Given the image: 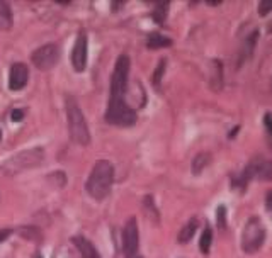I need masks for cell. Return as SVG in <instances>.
<instances>
[{"instance_id": "6da1fadb", "label": "cell", "mask_w": 272, "mask_h": 258, "mask_svg": "<svg viewBox=\"0 0 272 258\" xmlns=\"http://www.w3.org/2000/svg\"><path fill=\"white\" fill-rule=\"evenodd\" d=\"M113 183H114V167L108 160H99V162H95L89 178H87L85 189L92 199L102 201V199L109 196Z\"/></svg>"}, {"instance_id": "7a4b0ae2", "label": "cell", "mask_w": 272, "mask_h": 258, "mask_svg": "<svg viewBox=\"0 0 272 258\" xmlns=\"http://www.w3.org/2000/svg\"><path fill=\"white\" fill-rule=\"evenodd\" d=\"M66 119H68V134L74 143L87 146L90 143V133L87 126L85 116L82 113L80 105L77 104L74 97H66Z\"/></svg>"}, {"instance_id": "3957f363", "label": "cell", "mask_w": 272, "mask_h": 258, "mask_svg": "<svg viewBox=\"0 0 272 258\" xmlns=\"http://www.w3.org/2000/svg\"><path fill=\"white\" fill-rule=\"evenodd\" d=\"M45 162V150L43 148H29L24 152H19L7 158L6 162L0 165V172L4 175H16L24 170L40 167Z\"/></svg>"}, {"instance_id": "277c9868", "label": "cell", "mask_w": 272, "mask_h": 258, "mask_svg": "<svg viewBox=\"0 0 272 258\" xmlns=\"http://www.w3.org/2000/svg\"><path fill=\"white\" fill-rule=\"evenodd\" d=\"M128 75H129V58L128 55H121L114 65L113 77H111L109 100H124V94L128 90Z\"/></svg>"}, {"instance_id": "5b68a950", "label": "cell", "mask_w": 272, "mask_h": 258, "mask_svg": "<svg viewBox=\"0 0 272 258\" xmlns=\"http://www.w3.org/2000/svg\"><path fill=\"white\" fill-rule=\"evenodd\" d=\"M265 241V228L259 217H250L242 235V248L245 253H255Z\"/></svg>"}, {"instance_id": "8992f818", "label": "cell", "mask_w": 272, "mask_h": 258, "mask_svg": "<svg viewBox=\"0 0 272 258\" xmlns=\"http://www.w3.org/2000/svg\"><path fill=\"white\" fill-rule=\"evenodd\" d=\"M106 121L114 126H133L136 123V113L124 100H109L106 110Z\"/></svg>"}, {"instance_id": "52a82bcc", "label": "cell", "mask_w": 272, "mask_h": 258, "mask_svg": "<svg viewBox=\"0 0 272 258\" xmlns=\"http://www.w3.org/2000/svg\"><path fill=\"white\" fill-rule=\"evenodd\" d=\"M58 60H60V48L53 45V43L38 48L31 55V61L34 63V66L41 71H48L51 68H55Z\"/></svg>"}, {"instance_id": "ba28073f", "label": "cell", "mask_w": 272, "mask_h": 258, "mask_svg": "<svg viewBox=\"0 0 272 258\" xmlns=\"http://www.w3.org/2000/svg\"><path fill=\"white\" fill-rule=\"evenodd\" d=\"M140 245V233H138V225L136 219L131 217L128 223L124 225L123 230V251L128 258H133L138 251Z\"/></svg>"}, {"instance_id": "9c48e42d", "label": "cell", "mask_w": 272, "mask_h": 258, "mask_svg": "<svg viewBox=\"0 0 272 258\" xmlns=\"http://www.w3.org/2000/svg\"><path fill=\"white\" fill-rule=\"evenodd\" d=\"M87 34L82 31L79 36H77V41L74 45V50H72V66H74L75 71H84L87 68Z\"/></svg>"}, {"instance_id": "30bf717a", "label": "cell", "mask_w": 272, "mask_h": 258, "mask_svg": "<svg viewBox=\"0 0 272 258\" xmlns=\"http://www.w3.org/2000/svg\"><path fill=\"white\" fill-rule=\"evenodd\" d=\"M29 70L24 63H14L11 66V75H9V89L17 92L22 90L27 84Z\"/></svg>"}, {"instance_id": "8fae6325", "label": "cell", "mask_w": 272, "mask_h": 258, "mask_svg": "<svg viewBox=\"0 0 272 258\" xmlns=\"http://www.w3.org/2000/svg\"><path fill=\"white\" fill-rule=\"evenodd\" d=\"M247 167L250 168L252 177L262 178V180H270L272 178V162H265V160H254Z\"/></svg>"}, {"instance_id": "7c38bea8", "label": "cell", "mask_w": 272, "mask_h": 258, "mask_svg": "<svg viewBox=\"0 0 272 258\" xmlns=\"http://www.w3.org/2000/svg\"><path fill=\"white\" fill-rule=\"evenodd\" d=\"M72 241H74V245L77 246V250L80 251L82 258H100L99 251L95 250V246L92 245L89 240H85L84 236H74Z\"/></svg>"}, {"instance_id": "4fadbf2b", "label": "cell", "mask_w": 272, "mask_h": 258, "mask_svg": "<svg viewBox=\"0 0 272 258\" xmlns=\"http://www.w3.org/2000/svg\"><path fill=\"white\" fill-rule=\"evenodd\" d=\"M257 38H259V31L250 32L249 36L245 38V43H244V46H242V50H240V63L250 60L252 55H254V50H255V45H257Z\"/></svg>"}, {"instance_id": "5bb4252c", "label": "cell", "mask_w": 272, "mask_h": 258, "mask_svg": "<svg viewBox=\"0 0 272 258\" xmlns=\"http://www.w3.org/2000/svg\"><path fill=\"white\" fill-rule=\"evenodd\" d=\"M147 46L150 50H162V48L172 46V40L162 36V34H158V32H152L147 40Z\"/></svg>"}, {"instance_id": "9a60e30c", "label": "cell", "mask_w": 272, "mask_h": 258, "mask_svg": "<svg viewBox=\"0 0 272 258\" xmlns=\"http://www.w3.org/2000/svg\"><path fill=\"white\" fill-rule=\"evenodd\" d=\"M17 233L27 241H34V243L43 241V233L40 228H36V226H22V228H19Z\"/></svg>"}, {"instance_id": "2e32d148", "label": "cell", "mask_w": 272, "mask_h": 258, "mask_svg": "<svg viewBox=\"0 0 272 258\" xmlns=\"http://www.w3.org/2000/svg\"><path fill=\"white\" fill-rule=\"evenodd\" d=\"M196 231H197V219H191L187 225H184L181 233H179L177 241L182 243V245H186V243H189L192 240V236H194V233H196Z\"/></svg>"}, {"instance_id": "e0dca14e", "label": "cell", "mask_w": 272, "mask_h": 258, "mask_svg": "<svg viewBox=\"0 0 272 258\" xmlns=\"http://www.w3.org/2000/svg\"><path fill=\"white\" fill-rule=\"evenodd\" d=\"M12 27V11L7 2L0 0V29H11Z\"/></svg>"}, {"instance_id": "ac0fdd59", "label": "cell", "mask_w": 272, "mask_h": 258, "mask_svg": "<svg viewBox=\"0 0 272 258\" xmlns=\"http://www.w3.org/2000/svg\"><path fill=\"white\" fill-rule=\"evenodd\" d=\"M143 209L147 212V216L150 217V221L153 223H158V211H157V206H155V201L152 196H145L143 199Z\"/></svg>"}, {"instance_id": "d6986e66", "label": "cell", "mask_w": 272, "mask_h": 258, "mask_svg": "<svg viewBox=\"0 0 272 258\" xmlns=\"http://www.w3.org/2000/svg\"><path fill=\"white\" fill-rule=\"evenodd\" d=\"M210 162H211V157L208 153H199L197 157H194V160H192V173H201L204 168L210 165Z\"/></svg>"}, {"instance_id": "ffe728a7", "label": "cell", "mask_w": 272, "mask_h": 258, "mask_svg": "<svg viewBox=\"0 0 272 258\" xmlns=\"http://www.w3.org/2000/svg\"><path fill=\"white\" fill-rule=\"evenodd\" d=\"M155 7L153 9V12H152V17H153V21L157 22V24H163L165 22V19H167V12H168V2H157L155 4Z\"/></svg>"}, {"instance_id": "44dd1931", "label": "cell", "mask_w": 272, "mask_h": 258, "mask_svg": "<svg viewBox=\"0 0 272 258\" xmlns=\"http://www.w3.org/2000/svg\"><path fill=\"white\" fill-rule=\"evenodd\" d=\"M211 243H213V231L211 228H204L202 235H201V240H199V248H201V253L202 255H208L211 250Z\"/></svg>"}, {"instance_id": "7402d4cb", "label": "cell", "mask_w": 272, "mask_h": 258, "mask_svg": "<svg viewBox=\"0 0 272 258\" xmlns=\"http://www.w3.org/2000/svg\"><path fill=\"white\" fill-rule=\"evenodd\" d=\"M165 68H167V60H165V58H162V60H160V63H158V66L155 68L153 77H152V84L157 87V89H160V84H162Z\"/></svg>"}, {"instance_id": "603a6c76", "label": "cell", "mask_w": 272, "mask_h": 258, "mask_svg": "<svg viewBox=\"0 0 272 258\" xmlns=\"http://www.w3.org/2000/svg\"><path fill=\"white\" fill-rule=\"evenodd\" d=\"M48 180L50 182H55V186L56 187H65V183H66V177H65V173L63 172H55V173H51L50 177H48Z\"/></svg>"}, {"instance_id": "cb8c5ba5", "label": "cell", "mask_w": 272, "mask_h": 258, "mask_svg": "<svg viewBox=\"0 0 272 258\" xmlns=\"http://www.w3.org/2000/svg\"><path fill=\"white\" fill-rule=\"evenodd\" d=\"M216 221H218V226H220V230H225V228H226V207L225 206L218 207Z\"/></svg>"}, {"instance_id": "d4e9b609", "label": "cell", "mask_w": 272, "mask_h": 258, "mask_svg": "<svg viewBox=\"0 0 272 258\" xmlns=\"http://www.w3.org/2000/svg\"><path fill=\"white\" fill-rule=\"evenodd\" d=\"M272 11V0H262L259 2V14L260 16H267Z\"/></svg>"}, {"instance_id": "484cf974", "label": "cell", "mask_w": 272, "mask_h": 258, "mask_svg": "<svg viewBox=\"0 0 272 258\" xmlns=\"http://www.w3.org/2000/svg\"><path fill=\"white\" fill-rule=\"evenodd\" d=\"M22 119H24V110L22 109L12 110V121H14V123H19V121H22Z\"/></svg>"}, {"instance_id": "4316f807", "label": "cell", "mask_w": 272, "mask_h": 258, "mask_svg": "<svg viewBox=\"0 0 272 258\" xmlns=\"http://www.w3.org/2000/svg\"><path fill=\"white\" fill-rule=\"evenodd\" d=\"M11 230H0V243H2V241H6L7 240V238L9 236H11Z\"/></svg>"}, {"instance_id": "83f0119b", "label": "cell", "mask_w": 272, "mask_h": 258, "mask_svg": "<svg viewBox=\"0 0 272 258\" xmlns=\"http://www.w3.org/2000/svg\"><path fill=\"white\" fill-rule=\"evenodd\" d=\"M265 207L272 211V191L267 192V197H265Z\"/></svg>"}, {"instance_id": "f1b7e54d", "label": "cell", "mask_w": 272, "mask_h": 258, "mask_svg": "<svg viewBox=\"0 0 272 258\" xmlns=\"http://www.w3.org/2000/svg\"><path fill=\"white\" fill-rule=\"evenodd\" d=\"M264 121H265V126H267V129H269V133L272 134V116L267 114Z\"/></svg>"}, {"instance_id": "f546056e", "label": "cell", "mask_w": 272, "mask_h": 258, "mask_svg": "<svg viewBox=\"0 0 272 258\" xmlns=\"http://www.w3.org/2000/svg\"><path fill=\"white\" fill-rule=\"evenodd\" d=\"M238 129H240V128H235V129L231 131V133H230V138H231V136H235V134L238 133Z\"/></svg>"}, {"instance_id": "4dcf8cb0", "label": "cell", "mask_w": 272, "mask_h": 258, "mask_svg": "<svg viewBox=\"0 0 272 258\" xmlns=\"http://www.w3.org/2000/svg\"><path fill=\"white\" fill-rule=\"evenodd\" d=\"M0 139H2V131H0Z\"/></svg>"}]
</instances>
